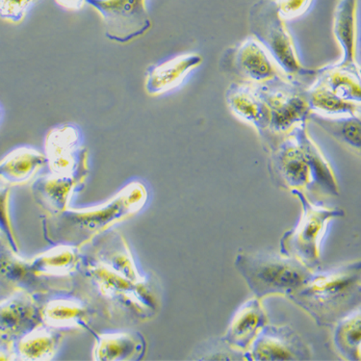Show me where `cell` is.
I'll list each match as a JSON object with an SVG mask.
<instances>
[{
	"mask_svg": "<svg viewBox=\"0 0 361 361\" xmlns=\"http://www.w3.org/2000/svg\"><path fill=\"white\" fill-rule=\"evenodd\" d=\"M46 164V155L39 150L18 147L0 161V184L11 187L27 183Z\"/></svg>",
	"mask_w": 361,
	"mask_h": 361,
	"instance_id": "44dd1931",
	"label": "cell"
},
{
	"mask_svg": "<svg viewBox=\"0 0 361 361\" xmlns=\"http://www.w3.org/2000/svg\"><path fill=\"white\" fill-rule=\"evenodd\" d=\"M88 173L89 170H83L72 175L50 173L39 176L31 186L34 199L49 215L64 212L76 190L85 183Z\"/></svg>",
	"mask_w": 361,
	"mask_h": 361,
	"instance_id": "5bb4252c",
	"label": "cell"
},
{
	"mask_svg": "<svg viewBox=\"0 0 361 361\" xmlns=\"http://www.w3.org/2000/svg\"><path fill=\"white\" fill-rule=\"evenodd\" d=\"M43 307L35 295L15 292L0 300V343L14 346L18 339L43 325Z\"/></svg>",
	"mask_w": 361,
	"mask_h": 361,
	"instance_id": "4fadbf2b",
	"label": "cell"
},
{
	"mask_svg": "<svg viewBox=\"0 0 361 361\" xmlns=\"http://www.w3.org/2000/svg\"><path fill=\"white\" fill-rule=\"evenodd\" d=\"M221 68L223 72L235 76L238 82L249 84H262L286 75L254 37L226 49Z\"/></svg>",
	"mask_w": 361,
	"mask_h": 361,
	"instance_id": "9c48e42d",
	"label": "cell"
},
{
	"mask_svg": "<svg viewBox=\"0 0 361 361\" xmlns=\"http://www.w3.org/2000/svg\"><path fill=\"white\" fill-rule=\"evenodd\" d=\"M44 325L56 331L83 329L91 320V310L81 300L58 299L50 300L42 310Z\"/></svg>",
	"mask_w": 361,
	"mask_h": 361,
	"instance_id": "603a6c76",
	"label": "cell"
},
{
	"mask_svg": "<svg viewBox=\"0 0 361 361\" xmlns=\"http://www.w3.org/2000/svg\"><path fill=\"white\" fill-rule=\"evenodd\" d=\"M266 324L267 313L262 300L252 298L237 310L222 338L234 349L246 353Z\"/></svg>",
	"mask_w": 361,
	"mask_h": 361,
	"instance_id": "d6986e66",
	"label": "cell"
},
{
	"mask_svg": "<svg viewBox=\"0 0 361 361\" xmlns=\"http://www.w3.org/2000/svg\"><path fill=\"white\" fill-rule=\"evenodd\" d=\"M78 249L65 245H57V247L38 255L30 260L31 268L39 278L51 284L54 289L59 290V286H71V278L75 271L78 270L81 258Z\"/></svg>",
	"mask_w": 361,
	"mask_h": 361,
	"instance_id": "e0dca14e",
	"label": "cell"
},
{
	"mask_svg": "<svg viewBox=\"0 0 361 361\" xmlns=\"http://www.w3.org/2000/svg\"><path fill=\"white\" fill-rule=\"evenodd\" d=\"M358 0H339L334 14V35L342 49L339 65L358 67L355 60Z\"/></svg>",
	"mask_w": 361,
	"mask_h": 361,
	"instance_id": "7402d4cb",
	"label": "cell"
},
{
	"mask_svg": "<svg viewBox=\"0 0 361 361\" xmlns=\"http://www.w3.org/2000/svg\"><path fill=\"white\" fill-rule=\"evenodd\" d=\"M5 246L8 247L6 242H5L4 240L1 238V237H0V249H1V247H4Z\"/></svg>",
	"mask_w": 361,
	"mask_h": 361,
	"instance_id": "e575fe53",
	"label": "cell"
},
{
	"mask_svg": "<svg viewBox=\"0 0 361 361\" xmlns=\"http://www.w3.org/2000/svg\"><path fill=\"white\" fill-rule=\"evenodd\" d=\"M195 355L197 360H247L246 353L234 349L223 338L208 340Z\"/></svg>",
	"mask_w": 361,
	"mask_h": 361,
	"instance_id": "f546056e",
	"label": "cell"
},
{
	"mask_svg": "<svg viewBox=\"0 0 361 361\" xmlns=\"http://www.w3.org/2000/svg\"><path fill=\"white\" fill-rule=\"evenodd\" d=\"M44 152L50 173L72 175L89 170L88 152L81 145L80 130L75 126L52 128L44 140Z\"/></svg>",
	"mask_w": 361,
	"mask_h": 361,
	"instance_id": "7c38bea8",
	"label": "cell"
},
{
	"mask_svg": "<svg viewBox=\"0 0 361 361\" xmlns=\"http://www.w3.org/2000/svg\"><path fill=\"white\" fill-rule=\"evenodd\" d=\"M314 82L320 84L341 99L361 104L360 67L325 66L316 71Z\"/></svg>",
	"mask_w": 361,
	"mask_h": 361,
	"instance_id": "cb8c5ba5",
	"label": "cell"
},
{
	"mask_svg": "<svg viewBox=\"0 0 361 361\" xmlns=\"http://www.w3.org/2000/svg\"><path fill=\"white\" fill-rule=\"evenodd\" d=\"M147 187L133 181L123 187L105 204L89 209H65L49 215L44 233L49 241L79 249L117 224L133 217L147 204Z\"/></svg>",
	"mask_w": 361,
	"mask_h": 361,
	"instance_id": "7a4b0ae2",
	"label": "cell"
},
{
	"mask_svg": "<svg viewBox=\"0 0 361 361\" xmlns=\"http://www.w3.org/2000/svg\"><path fill=\"white\" fill-rule=\"evenodd\" d=\"M269 113L268 142L270 149L297 126L307 123L312 110L307 102V87L302 81L279 76L262 84H252Z\"/></svg>",
	"mask_w": 361,
	"mask_h": 361,
	"instance_id": "5b68a950",
	"label": "cell"
},
{
	"mask_svg": "<svg viewBox=\"0 0 361 361\" xmlns=\"http://www.w3.org/2000/svg\"><path fill=\"white\" fill-rule=\"evenodd\" d=\"M228 109L240 120L254 126L262 138H267L269 113L252 84L233 82L226 92Z\"/></svg>",
	"mask_w": 361,
	"mask_h": 361,
	"instance_id": "2e32d148",
	"label": "cell"
},
{
	"mask_svg": "<svg viewBox=\"0 0 361 361\" xmlns=\"http://www.w3.org/2000/svg\"><path fill=\"white\" fill-rule=\"evenodd\" d=\"M38 0H0V18L5 22L20 23Z\"/></svg>",
	"mask_w": 361,
	"mask_h": 361,
	"instance_id": "1f68e13d",
	"label": "cell"
},
{
	"mask_svg": "<svg viewBox=\"0 0 361 361\" xmlns=\"http://www.w3.org/2000/svg\"><path fill=\"white\" fill-rule=\"evenodd\" d=\"M288 299L320 326H334L361 302V262L313 273L305 286Z\"/></svg>",
	"mask_w": 361,
	"mask_h": 361,
	"instance_id": "3957f363",
	"label": "cell"
},
{
	"mask_svg": "<svg viewBox=\"0 0 361 361\" xmlns=\"http://www.w3.org/2000/svg\"><path fill=\"white\" fill-rule=\"evenodd\" d=\"M58 6L67 11H80L86 4V0H54Z\"/></svg>",
	"mask_w": 361,
	"mask_h": 361,
	"instance_id": "836d02e7",
	"label": "cell"
},
{
	"mask_svg": "<svg viewBox=\"0 0 361 361\" xmlns=\"http://www.w3.org/2000/svg\"><path fill=\"white\" fill-rule=\"evenodd\" d=\"M250 361H304L312 360L310 347L287 325L266 324L246 352Z\"/></svg>",
	"mask_w": 361,
	"mask_h": 361,
	"instance_id": "30bf717a",
	"label": "cell"
},
{
	"mask_svg": "<svg viewBox=\"0 0 361 361\" xmlns=\"http://www.w3.org/2000/svg\"><path fill=\"white\" fill-rule=\"evenodd\" d=\"M145 340L138 334L114 333L97 336L94 350L96 360H139L145 353Z\"/></svg>",
	"mask_w": 361,
	"mask_h": 361,
	"instance_id": "d4e9b609",
	"label": "cell"
},
{
	"mask_svg": "<svg viewBox=\"0 0 361 361\" xmlns=\"http://www.w3.org/2000/svg\"><path fill=\"white\" fill-rule=\"evenodd\" d=\"M234 266L257 299L295 293L312 278V269L281 254L239 252Z\"/></svg>",
	"mask_w": 361,
	"mask_h": 361,
	"instance_id": "277c9868",
	"label": "cell"
},
{
	"mask_svg": "<svg viewBox=\"0 0 361 361\" xmlns=\"http://www.w3.org/2000/svg\"><path fill=\"white\" fill-rule=\"evenodd\" d=\"M0 117H1V110H0Z\"/></svg>",
	"mask_w": 361,
	"mask_h": 361,
	"instance_id": "d590c367",
	"label": "cell"
},
{
	"mask_svg": "<svg viewBox=\"0 0 361 361\" xmlns=\"http://www.w3.org/2000/svg\"><path fill=\"white\" fill-rule=\"evenodd\" d=\"M312 121L340 144L360 154L361 149L360 115L328 116L310 113Z\"/></svg>",
	"mask_w": 361,
	"mask_h": 361,
	"instance_id": "484cf974",
	"label": "cell"
},
{
	"mask_svg": "<svg viewBox=\"0 0 361 361\" xmlns=\"http://www.w3.org/2000/svg\"><path fill=\"white\" fill-rule=\"evenodd\" d=\"M270 171L279 186L290 192L310 191L312 179L307 155L292 131L271 149Z\"/></svg>",
	"mask_w": 361,
	"mask_h": 361,
	"instance_id": "8fae6325",
	"label": "cell"
},
{
	"mask_svg": "<svg viewBox=\"0 0 361 361\" xmlns=\"http://www.w3.org/2000/svg\"><path fill=\"white\" fill-rule=\"evenodd\" d=\"M147 0H86L104 22L105 36L118 44H128L152 28Z\"/></svg>",
	"mask_w": 361,
	"mask_h": 361,
	"instance_id": "ba28073f",
	"label": "cell"
},
{
	"mask_svg": "<svg viewBox=\"0 0 361 361\" xmlns=\"http://www.w3.org/2000/svg\"><path fill=\"white\" fill-rule=\"evenodd\" d=\"M276 10L283 20H296L307 14L313 0H275Z\"/></svg>",
	"mask_w": 361,
	"mask_h": 361,
	"instance_id": "d6a6232c",
	"label": "cell"
},
{
	"mask_svg": "<svg viewBox=\"0 0 361 361\" xmlns=\"http://www.w3.org/2000/svg\"><path fill=\"white\" fill-rule=\"evenodd\" d=\"M302 204L299 222L286 231L279 242V254L293 257L315 271L321 264V243L331 221L343 218L338 207H325L312 202L305 192L292 191Z\"/></svg>",
	"mask_w": 361,
	"mask_h": 361,
	"instance_id": "52a82bcc",
	"label": "cell"
},
{
	"mask_svg": "<svg viewBox=\"0 0 361 361\" xmlns=\"http://www.w3.org/2000/svg\"><path fill=\"white\" fill-rule=\"evenodd\" d=\"M307 123H300L292 130L295 137L304 149L310 173H312V185L310 191L312 194L322 197H338L339 185L336 173L331 165L307 133Z\"/></svg>",
	"mask_w": 361,
	"mask_h": 361,
	"instance_id": "ac0fdd59",
	"label": "cell"
},
{
	"mask_svg": "<svg viewBox=\"0 0 361 361\" xmlns=\"http://www.w3.org/2000/svg\"><path fill=\"white\" fill-rule=\"evenodd\" d=\"M10 196L11 187L0 184V237L13 252L18 254L20 249L10 216Z\"/></svg>",
	"mask_w": 361,
	"mask_h": 361,
	"instance_id": "4dcf8cb0",
	"label": "cell"
},
{
	"mask_svg": "<svg viewBox=\"0 0 361 361\" xmlns=\"http://www.w3.org/2000/svg\"><path fill=\"white\" fill-rule=\"evenodd\" d=\"M91 257L129 281H146L139 273L128 244L121 234L110 233L102 238L94 247V255Z\"/></svg>",
	"mask_w": 361,
	"mask_h": 361,
	"instance_id": "ffe728a7",
	"label": "cell"
},
{
	"mask_svg": "<svg viewBox=\"0 0 361 361\" xmlns=\"http://www.w3.org/2000/svg\"><path fill=\"white\" fill-rule=\"evenodd\" d=\"M80 264L78 288L92 312L116 325L141 322L154 315L157 302L146 281H129L92 257Z\"/></svg>",
	"mask_w": 361,
	"mask_h": 361,
	"instance_id": "6da1fadb",
	"label": "cell"
},
{
	"mask_svg": "<svg viewBox=\"0 0 361 361\" xmlns=\"http://www.w3.org/2000/svg\"><path fill=\"white\" fill-rule=\"evenodd\" d=\"M249 23L252 37L287 76L300 81L315 78L317 70L305 68L300 63L293 38L276 10L275 0H259L252 5Z\"/></svg>",
	"mask_w": 361,
	"mask_h": 361,
	"instance_id": "8992f818",
	"label": "cell"
},
{
	"mask_svg": "<svg viewBox=\"0 0 361 361\" xmlns=\"http://www.w3.org/2000/svg\"><path fill=\"white\" fill-rule=\"evenodd\" d=\"M204 58L199 54L189 52L154 66L147 71L145 91L150 97L162 96L178 88L187 76L199 68Z\"/></svg>",
	"mask_w": 361,
	"mask_h": 361,
	"instance_id": "9a60e30c",
	"label": "cell"
},
{
	"mask_svg": "<svg viewBox=\"0 0 361 361\" xmlns=\"http://www.w3.org/2000/svg\"><path fill=\"white\" fill-rule=\"evenodd\" d=\"M307 94L312 112L328 116L360 115L361 104L341 99L320 84L314 82L308 87Z\"/></svg>",
	"mask_w": 361,
	"mask_h": 361,
	"instance_id": "f1b7e54d",
	"label": "cell"
},
{
	"mask_svg": "<svg viewBox=\"0 0 361 361\" xmlns=\"http://www.w3.org/2000/svg\"><path fill=\"white\" fill-rule=\"evenodd\" d=\"M334 345L343 360H361L360 308H357L334 326Z\"/></svg>",
	"mask_w": 361,
	"mask_h": 361,
	"instance_id": "83f0119b",
	"label": "cell"
},
{
	"mask_svg": "<svg viewBox=\"0 0 361 361\" xmlns=\"http://www.w3.org/2000/svg\"><path fill=\"white\" fill-rule=\"evenodd\" d=\"M56 331L49 326H44V324L29 331L16 342V355L25 360H49L59 347L61 336Z\"/></svg>",
	"mask_w": 361,
	"mask_h": 361,
	"instance_id": "4316f807",
	"label": "cell"
}]
</instances>
